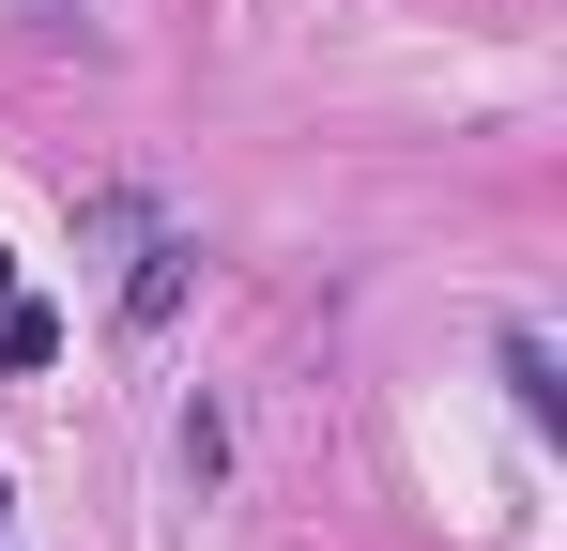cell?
I'll return each instance as SVG.
<instances>
[{"label": "cell", "mask_w": 567, "mask_h": 551, "mask_svg": "<svg viewBox=\"0 0 567 551\" xmlns=\"http://www.w3.org/2000/svg\"><path fill=\"white\" fill-rule=\"evenodd\" d=\"M0 521H16V475H0Z\"/></svg>", "instance_id": "4"}, {"label": "cell", "mask_w": 567, "mask_h": 551, "mask_svg": "<svg viewBox=\"0 0 567 551\" xmlns=\"http://www.w3.org/2000/svg\"><path fill=\"white\" fill-rule=\"evenodd\" d=\"M0 367H62V322H47V306H16V291H0Z\"/></svg>", "instance_id": "2"}, {"label": "cell", "mask_w": 567, "mask_h": 551, "mask_svg": "<svg viewBox=\"0 0 567 551\" xmlns=\"http://www.w3.org/2000/svg\"><path fill=\"white\" fill-rule=\"evenodd\" d=\"M185 291H199V246L138 215V276H123V337H169V322H185Z\"/></svg>", "instance_id": "1"}, {"label": "cell", "mask_w": 567, "mask_h": 551, "mask_svg": "<svg viewBox=\"0 0 567 551\" xmlns=\"http://www.w3.org/2000/svg\"><path fill=\"white\" fill-rule=\"evenodd\" d=\"M0 291H16V246H0Z\"/></svg>", "instance_id": "5"}, {"label": "cell", "mask_w": 567, "mask_h": 551, "mask_svg": "<svg viewBox=\"0 0 567 551\" xmlns=\"http://www.w3.org/2000/svg\"><path fill=\"white\" fill-rule=\"evenodd\" d=\"M506 383H522V414H567V383H553V337H506Z\"/></svg>", "instance_id": "3"}]
</instances>
